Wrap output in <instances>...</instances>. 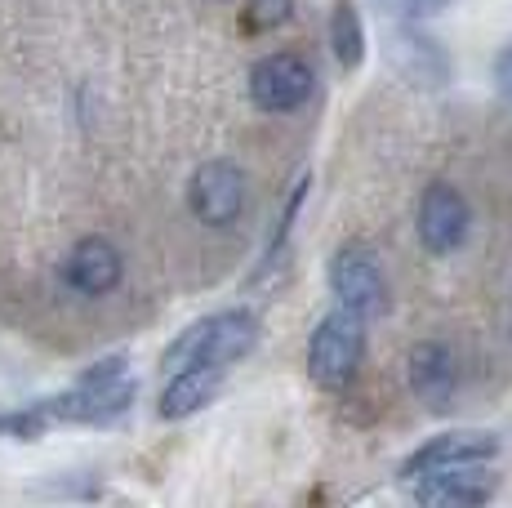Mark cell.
Instances as JSON below:
<instances>
[{
  "instance_id": "12",
  "label": "cell",
  "mask_w": 512,
  "mask_h": 508,
  "mask_svg": "<svg viewBox=\"0 0 512 508\" xmlns=\"http://www.w3.org/2000/svg\"><path fill=\"white\" fill-rule=\"evenodd\" d=\"M410 384H415L419 397H428L432 406H441L455 388V361L441 344H419L415 357H410Z\"/></svg>"
},
{
  "instance_id": "5",
  "label": "cell",
  "mask_w": 512,
  "mask_h": 508,
  "mask_svg": "<svg viewBox=\"0 0 512 508\" xmlns=\"http://www.w3.org/2000/svg\"><path fill=\"white\" fill-rule=\"evenodd\" d=\"M330 295L339 308H352L361 317H374L388 304V281H383V268L374 263L370 250H339L330 259Z\"/></svg>"
},
{
  "instance_id": "6",
  "label": "cell",
  "mask_w": 512,
  "mask_h": 508,
  "mask_svg": "<svg viewBox=\"0 0 512 508\" xmlns=\"http://www.w3.org/2000/svg\"><path fill=\"white\" fill-rule=\"evenodd\" d=\"M187 205L201 223L210 228H228L241 219L245 210V174L232 161H205L192 174V188H187Z\"/></svg>"
},
{
  "instance_id": "14",
  "label": "cell",
  "mask_w": 512,
  "mask_h": 508,
  "mask_svg": "<svg viewBox=\"0 0 512 508\" xmlns=\"http://www.w3.org/2000/svg\"><path fill=\"white\" fill-rule=\"evenodd\" d=\"M330 50L339 58V67H361L366 58V27H361V14L352 0H334V14H330Z\"/></svg>"
},
{
  "instance_id": "9",
  "label": "cell",
  "mask_w": 512,
  "mask_h": 508,
  "mask_svg": "<svg viewBox=\"0 0 512 508\" xmlns=\"http://www.w3.org/2000/svg\"><path fill=\"white\" fill-rule=\"evenodd\" d=\"M481 464H459V468H441V473H423L415 477V500L432 508H468V504H486L495 495V477L477 473Z\"/></svg>"
},
{
  "instance_id": "10",
  "label": "cell",
  "mask_w": 512,
  "mask_h": 508,
  "mask_svg": "<svg viewBox=\"0 0 512 508\" xmlns=\"http://www.w3.org/2000/svg\"><path fill=\"white\" fill-rule=\"evenodd\" d=\"M67 286L81 290V295H107V290L121 286V272H125V259L112 241L103 237H85L81 246L67 254Z\"/></svg>"
},
{
  "instance_id": "3",
  "label": "cell",
  "mask_w": 512,
  "mask_h": 508,
  "mask_svg": "<svg viewBox=\"0 0 512 508\" xmlns=\"http://www.w3.org/2000/svg\"><path fill=\"white\" fill-rule=\"evenodd\" d=\"M366 357V317L352 308H330L308 339V370L321 388L352 384Z\"/></svg>"
},
{
  "instance_id": "8",
  "label": "cell",
  "mask_w": 512,
  "mask_h": 508,
  "mask_svg": "<svg viewBox=\"0 0 512 508\" xmlns=\"http://www.w3.org/2000/svg\"><path fill=\"white\" fill-rule=\"evenodd\" d=\"M499 455V437L495 433H477V428H459V433H441L432 442H423L415 455H406L401 477L415 482L423 473H441V468H459V464H486Z\"/></svg>"
},
{
  "instance_id": "15",
  "label": "cell",
  "mask_w": 512,
  "mask_h": 508,
  "mask_svg": "<svg viewBox=\"0 0 512 508\" xmlns=\"http://www.w3.org/2000/svg\"><path fill=\"white\" fill-rule=\"evenodd\" d=\"M290 14H294V0H250L245 27L250 32H277L281 23H290Z\"/></svg>"
},
{
  "instance_id": "1",
  "label": "cell",
  "mask_w": 512,
  "mask_h": 508,
  "mask_svg": "<svg viewBox=\"0 0 512 508\" xmlns=\"http://www.w3.org/2000/svg\"><path fill=\"white\" fill-rule=\"evenodd\" d=\"M130 406H134V375L125 366V357L94 361L67 393L36 402L45 424H116Z\"/></svg>"
},
{
  "instance_id": "13",
  "label": "cell",
  "mask_w": 512,
  "mask_h": 508,
  "mask_svg": "<svg viewBox=\"0 0 512 508\" xmlns=\"http://www.w3.org/2000/svg\"><path fill=\"white\" fill-rule=\"evenodd\" d=\"M392 63H397L406 76L423 81V85H441V81H446V72H450L446 54L437 50V41H428V36H419V32H397Z\"/></svg>"
},
{
  "instance_id": "16",
  "label": "cell",
  "mask_w": 512,
  "mask_h": 508,
  "mask_svg": "<svg viewBox=\"0 0 512 508\" xmlns=\"http://www.w3.org/2000/svg\"><path fill=\"white\" fill-rule=\"evenodd\" d=\"M495 85H499V94L512 103V45L495 58Z\"/></svg>"
},
{
  "instance_id": "4",
  "label": "cell",
  "mask_w": 512,
  "mask_h": 508,
  "mask_svg": "<svg viewBox=\"0 0 512 508\" xmlns=\"http://www.w3.org/2000/svg\"><path fill=\"white\" fill-rule=\"evenodd\" d=\"M312 94V67L303 63L299 54H263L259 63L250 67V99L259 112H294V107H303Z\"/></svg>"
},
{
  "instance_id": "11",
  "label": "cell",
  "mask_w": 512,
  "mask_h": 508,
  "mask_svg": "<svg viewBox=\"0 0 512 508\" xmlns=\"http://www.w3.org/2000/svg\"><path fill=\"white\" fill-rule=\"evenodd\" d=\"M223 393V370L219 366H179L174 379L161 393V419H187L196 410H205L214 397Z\"/></svg>"
},
{
  "instance_id": "7",
  "label": "cell",
  "mask_w": 512,
  "mask_h": 508,
  "mask_svg": "<svg viewBox=\"0 0 512 508\" xmlns=\"http://www.w3.org/2000/svg\"><path fill=\"white\" fill-rule=\"evenodd\" d=\"M415 228H419V241L428 254H455L472 228V210H468L464 192L450 188V183H432L419 201Z\"/></svg>"
},
{
  "instance_id": "2",
  "label": "cell",
  "mask_w": 512,
  "mask_h": 508,
  "mask_svg": "<svg viewBox=\"0 0 512 508\" xmlns=\"http://www.w3.org/2000/svg\"><path fill=\"white\" fill-rule=\"evenodd\" d=\"M259 344V317L250 308H223L214 317H201L196 326H187L170 348H165V366H219L228 370L236 361H245Z\"/></svg>"
}]
</instances>
